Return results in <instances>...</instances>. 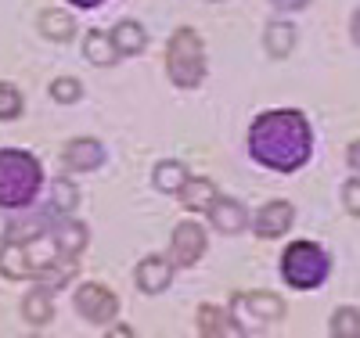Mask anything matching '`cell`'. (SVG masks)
Instances as JSON below:
<instances>
[{
  "label": "cell",
  "mask_w": 360,
  "mask_h": 338,
  "mask_svg": "<svg viewBox=\"0 0 360 338\" xmlns=\"http://www.w3.org/2000/svg\"><path fill=\"white\" fill-rule=\"evenodd\" d=\"M249 151L252 159L274 173H295L303 169L314 151V130L303 112H266L249 130Z\"/></svg>",
  "instance_id": "cell-1"
},
{
  "label": "cell",
  "mask_w": 360,
  "mask_h": 338,
  "mask_svg": "<svg viewBox=\"0 0 360 338\" xmlns=\"http://www.w3.org/2000/svg\"><path fill=\"white\" fill-rule=\"evenodd\" d=\"M40 162L25 151H0V209H25L40 191Z\"/></svg>",
  "instance_id": "cell-2"
},
{
  "label": "cell",
  "mask_w": 360,
  "mask_h": 338,
  "mask_svg": "<svg viewBox=\"0 0 360 338\" xmlns=\"http://www.w3.org/2000/svg\"><path fill=\"white\" fill-rule=\"evenodd\" d=\"M166 69L180 90H195L205 76V47L195 29H176L166 47Z\"/></svg>",
  "instance_id": "cell-3"
},
{
  "label": "cell",
  "mask_w": 360,
  "mask_h": 338,
  "mask_svg": "<svg viewBox=\"0 0 360 338\" xmlns=\"http://www.w3.org/2000/svg\"><path fill=\"white\" fill-rule=\"evenodd\" d=\"M328 270H332L328 252L314 241H292L285 249V256H281V278H285V285H292L299 292L324 285Z\"/></svg>",
  "instance_id": "cell-4"
},
{
  "label": "cell",
  "mask_w": 360,
  "mask_h": 338,
  "mask_svg": "<svg viewBox=\"0 0 360 338\" xmlns=\"http://www.w3.org/2000/svg\"><path fill=\"white\" fill-rule=\"evenodd\" d=\"M231 317L238 320V327H270L285 317V299H278L274 292H238L231 302Z\"/></svg>",
  "instance_id": "cell-5"
},
{
  "label": "cell",
  "mask_w": 360,
  "mask_h": 338,
  "mask_svg": "<svg viewBox=\"0 0 360 338\" xmlns=\"http://www.w3.org/2000/svg\"><path fill=\"white\" fill-rule=\"evenodd\" d=\"M76 310H79L83 320L105 327V324H112L115 313H119V299H115L105 285H83V288L76 292Z\"/></svg>",
  "instance_id": "cell-6"
},
{
  "label": "cell",
  "mask_w": 360,
  "mask_h": 338,
  "mask_svg": "<svg viewBox=\"0 0 360 338\" xmlns=\"http://www.w3.org/2000/svg\"><path fill=\"white\" fill-rule=\"evenodd\" d=\"M202 252H205V230H202L198 223H191V220L176 223L173 245H169V259H173L176 266H191V263H198Z\"/></svg>",
  "instance_id": "cell-7"
},
{
  "label": "cell",
  "mask_w": 360,
  "mask_h": 338,
  "mask_svg": "<svg viewBox=\"0 0 360 338\" xmlns=\"http://www.w3.org/2000/svg\"><path fill=\"white\" fill-rule=\"evenodd\" d=\"M134 278H137V288H141L144 295H159V292H166L169 281H173V263L162 259V256H148V259L137 263Z\"/></svg>",
  "instance_id": "cell-8"
},
{
  "label": "cell",
  "mask_w": 360,
  "mask_h": 338,
  "mask_svg": "<svg viewBox=\"0 0 360 338\" xmlns=\"http://www.w3.org/2000/svg\"><path fill=\"white\" fill-rule=\"evenodd\" d=\"M295 220V209L288 202H266L259 212H256V220H252V230L259 238H281Z\"/></svg>",
  "instance_id": "cell-9"
},
{
  "label": "cell",
  "mask_w": 360,
  "mask_h": 338,
  "mask_svg": "<svg viewBox=\"0 0 360 338\" xmlns=\"http://www.w3.org/2000/svg\"><path fill=\"white\" fill-rule=\"evenodd\" d=\"M209 220H213V227H217L220 234H242L245 223H249V212H245L242 202L217 195V202L209 205Z\"/></svg>",
  "instance_id": "cell-10"
},
{
  "label": "cell",
  "mask_w": 360,
  "mask_h": 338,
  "mask_svg": "<svg viewBox=\"0 0 360 338\" xmlns=\"http://www.w3.org/2000/svg\"><path fill=\"white\" fill-rule=\"evenodd\" d=\"M101 162H105L101 141H94V137H76V141H69V148H65V166H69V169L90 173V169H98Z\"/></svg>",
  "instance_id": "cell-11"
},
{
  "label": "cell",
  "mask_w": 360,
  "mask_h": 338,
  "mask_svg": "<svg viewBox=\"0 0 360 338\" xmlns=\"http://www.w3.org/2000/svg\"><path fill=\"white\" fill-rule=\"evenodd\" d=\"M0 273L11 281H22L33 273V263H29V241L18 238H4V249H0Z\"/></svg>",
  "instance_id": "cell-12"
},
{
  "label": "cell",
  "mask_w": 360,
  "mask_h": 338,
  "mask_svg": "<svg viewBox=\"0 0 360 338\" xmlns=\"http://www.w3.org/2000/svg\"><path fill=\"white\" fill-rule=\"evenodd\" d=\"M180 195V205L188 212H209V205L217 202V183L205 180V176H188L184 188L176 191Z\"/></svg>",
  "instance_id": "cell-13"
},
{
  "label": "cell",
  "mask_w": 360,
  "mask_h": 338,
  "mask_svg": "<svg viewBox=\"0 0 360 338\" xmlns=\"http://www.w3.org/2000/svg\"><path fill=\"white\" fill-rule=\"evenodd\" d=\"M195 324H198V334H205V338L242 334V327H238V320L231 317V310H220V306H202Z\"/></svg>",
  "instance_id": "cell-14"
},
{
  "label": "cell",
  "mask_w": 360,
  "mask_h": 338,
  "mask_svg": "<svg viewBox=\"0 0 360 338\" xmlns=\"http://www.w3.org/2000/svg\"><path fill=\"white\" fill-rule=\"evenodd\" d=\"M47 234H51V241H54V249L62 252V256H72V259L86 249V241H90V238H86V227H83V223H76V220H62V223H54Z\"/></svg>",
  "instance_id": "cell-15"
},
{
  "label": "cell",
  "mask_w": 360,
  "mask_h": 338,
  "mask_svg": "<svg viewBox=\"0 0 360 338\" xmlns=\"http://www.w3.org/2000/svg\"><path fill=\"white\" fill-rule=\"evenodd\" d=\"M22 317H25V324H33V327L51 324V320H54V299H51V288L37 285L33 292H29L25 302H22Z\"/></svg>",
  "instance_id": "cell-16"
},
{
  "label": "cell",
  "mask_w": 360,
  "mask_h": 338,
  "mask_svg": "<svg viewBox=\"0 0 360 338\" xmlns=\"http://www.w3.org/2000/svg\"><path fill=\"white\" fill-rule=\"evenodd\" d=\"M72 273H76V263H72V256H65V259H47V263H40V266H33V278L37 285H44V288H62V285H69L72 281Z\"/></svg>",
  "instance_id": "cell-17"
},
{
  "label": "cell",
  "mask_w": 360,
  "mask_h": 338,
  "mask_svg": "<svg viewBox=\"0 0 360 338\" xmlns=\"http://www.w3.org/2000/svg\"><path fill=\"white\" fill-rule=\"evenodd\" d=\"M83 54H86L90 65H98V69L115 65V58H119V51H115L112 37H108V33H101V29H94V33H86V37H83Z\"/></svg>",
  "instance_id": "cell-18"
},
{
  "label": "cell",
  "mask_w": 360,
  "mask_h": 338,
  "mask_svg": "<svg viewBox=\"0 0 360 338\" xmlns=\"http://www.w3.org/2000/svg\"><path fill=\"white\" fill-rule=\"evenodd\" d=\"M40 33H44L47 40L65 44V40H72V33H76V22H72V15H69V11L47 8V11H40Z\"/></svg>",
  "instance_id": "cell-19"
},
{
  "label": "cell",
  "mask_w": 360,
  "mask_h": 338,
  "mask_svg": "<svg viewBox=\"0 0 360 338\" xmlns=\"http://www.w3.org/2000/svg\"><path fill=\"white\" fill-rule=\"evenodd\" d=\"M263 44H266L270 58H288L295 47V25L292 22H270L263 33Z\"/></svg>",
  "instance_id": "cell-20"
},
{
  "label": "cell",
  "mask_w": 360,
  "mask_h": 338,
  "mask_svg": "<svg viewBox=\"0 0 360 338\" xmlns=\"http://www.w3.org/2000/svg\"><path fill=\"white\" fill-rule=\"evenodd\" d=\"M112 44H115L119 54H137V51L148 44V33H144L137 22H119V25L112 29Z\"/></svg>",
  "instance_id": "cell-21"
},
{
  "label": "cell",
  "mask_w": 360,
  "mask_h": 338,
  "mask_svg": "<svg viewBox=\"0 0 360 338\" xmlns=\"http://www.w3.org/2000/svg\"><path fill=\"white\" fill-rule=\"evenodd\" d=\"M184 180H188V169L180 166V162H159L155 166V173H152V183L159 191H166V195H176L180 188H184Z\"/></svg>",
  "instance_id": "cell-22"
},
{
  "label": "cell",
  "mask_w": 360,
  "mask_h": 338,
  "mask_svg": "<svg viewBox=\"0 0 360 338\" xmlns=\"http://www.w3.org/2000/svg\"><path fill=\"white\" fill-rule=\"evenodd\" d=\"M332 334L335 338H360V310L356 306H339L332 313Z\"/></svg>",
  "instance_id": "cell-23"
},
{
  "label": "cell",
  "mask_w": 360,
  "mask_h": 338,
  "mask_svg": "<svg viewBox=\"0 0 360 338\" xmlns=\"http://www.w3.org/2000/svg\"><path fill=\"white\" fill-rule=\"evenodd\" d=\"M79 205V191H76V183L69 176L62 180H54V195H51V209L54 212H62V216H69V212Z\"/></svg>",
  "instance_id": "cell-24"
},
{
  "label": "cell",
  "mask_w": 360,
  "mask_h": 338,
  "mask_svg": "<svg viewBox=\"0 0 360 338\" xmlns=\"http://www.w3.org/2000/svg\"><path fill=\"white\" fill-rule=\"evenodd\" d=\"M51 98H54V101H62V105H76V101L83 98V86H79V79L62 76V79H54V83H51Z\"/></svg>",
  "instance_id": "cell-25"
},
{
  "label": "cell",
  "mask_w": 360,
  "mask_h": 338,
  "mask_svg": "<svg viewBox=\"0 0 360 338\" xmlns=\"http://www.w3.org/2000/svg\"><path fill=\"white\" fill-rule=\"evenodd\" d=\"M18 112H22V94H18V86H11V83H0V119H18Z\"/></svg>",
  "instance_id": "cell-26"
},
{
  "label": "cell",
  "mask_w": 360,
  "mask_h": 338,
  "mask_svg": "<svg viewBox=\"0 0 360 338\" xmlns=\"http://www.w3.org/2000/svg\"><path fill=\"white\" fill-rule=\"evenodd\" d=\"M342 205L349 216H360V176L346 180V188H342Z\"/></svg>",
  "instance_id": "cell-27"
},
{
  "label": "cell",
  "mask_w": 360,
  "mask_h": 338,
  "mask_svg": "<svg viewBox=\"0 0 360 338\" xmlns=\"http://www.w3.org/2000/svg\"><path fill=\"white\" fill-rule=\"evenodd\" d=\"M270 4L281 8V11H303V8L310 4V0H270Z\"/></svg>",
  "instance_id": "cell-28"
},
{
  "label": "cell",
  "mask_w": 360,
  "mask_h": 338,
  "mask_svg": "<svg viewBox=\"0 0 360 338\" xmlns=\"http://www.w3.org/2000/svg\"><path fill=\"white\" fill-rule=\"evenodd\" d=\"M346 159H349V166L360 173V141H353V144H349V155H346Z\"/></svg>",
  "instance_id": "cell-29"
},
{
  "label": "cell",
  "mask_w": 360,
  "mask_h": 338,
  "mask_svg": "<svg viewBox=\"0 0 360 338\" xmlns=\"http://www.w3.org/2000/svg\"><path fill=\"white\" fill-rule=\"evenodd\" d=\"M349 33H353V40L360 44V8H356V15H353V22H349Z\"/></svg>",
  "instance_id": "cell-30"
},
{
  "label": "cell",
  "mask_w": 360,
  "mask_h": 338,
  "mask_svg": "<svg viewBox=\"0 0 360 338\" xmlns=\"http://www.w3.org/2000/svg\"><path fill=\"white\" fill-rule=\"evenodd\" d=\"M8 230H11V220L4 216V212H0V241H4V238H8Z\"/></svg>",
  "instance_id": "cell-31"
},
{
  "label": "cell",
  "mask_w": 360,
  "mask_h": 338,
  "mask_svg": "<svg viewBox=\"0 0 360 338\" xmlns=\"http://www.w3.org/2000/svg\"><path fill=\"white\" fill-rule=\"evenodd\" d=\"M112 334H119V338H130L134 331H130V327H123V324H119V327H112Z\"/></svg>",
  "instance_id": "cell-32"
},
{
  "label": "cell",
  "mask_w": 360,
  "mask_h": 338,
  "mask_svg": "<svg viewBox=\"0 0 360 338\" xmlns=\"http://www.w3.org/2000/svg\"><path fill=\"white\" fill-rule=\"evenodd\" d=\"M72 4H79V8H98L101 0H72Z\"/></svg>",
  "instance_id": "cell-33"
}]
</instances>
